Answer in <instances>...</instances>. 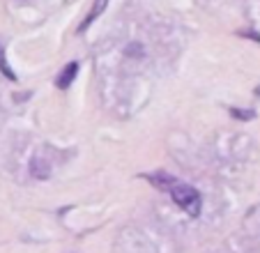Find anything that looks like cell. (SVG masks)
<instances>
[{
    "label": "cell",
    "mask_w": 260,
    "mask_h": 253,
    "mask_svg": "<svg viewBox=\"0 0 260 253\" xmlns=\"http://www.w3.org/2000/svg\"><path fill=\"white\" fill-rule=\"evenodd\" d=\"M171 196H173V200H175L177 205H180L187 214H191V216H198L201 214V194H198L193 186H189V184H173L171 186Z\"/></svg>",
    "instance_id": "6da1fadb"
},
{
    "label": "cell",
    "mask_w": 260,
    "mask_h": 253,
    "mask_svg": "<svg viewBox=\"0 0 260 253\" xmlns=\"http://www.w3.org/2000/svg\"><path fill=\"white\" fill-rule=\"evenodd\" d=\"M76 74H79V65H76V62H69L67 67L60 72V76H58V81H55V85H58L60 90L69 88V85H72V81L76 78Z\"/></svg>",
    "instance_id": "7a4b0ae2"
},
{
    "label": "cell",
    "mask_w": 260,
    "mask_h": 253,
    "mask_svg": "<svg viewBox=\"0 0 260 253\" xmlns=\"http://www.w3.org/2000/svg\"><path fill=\"white\" fill-rule=\"evenodd\" d=\"M106 3H108V0H97V3H94V7H92V12H90V14H88V19H85V21H83V23H81L79 33H83V30H85V28H88V25H90V23H92V21H94V19H97V16H99V14H102V12H104V7H106Z\"/></svg>",
    "instance_id": "3957f363"
},
{
    "label": "cell",
    "mask_w": 260,
    "mask_h": 253,
    "mask_svg": "<svg viewBox=\"0 0 260 253\" xmlns=\"http://www.w3.org/2000/svg\"><path fill=\"white\" fill-rule=\"evenodd\" d=\"M0 72H3V74H5V76L7 78H10V81H14V72H12V69L10 67H7V62H5V53H3V46H0Z\"/></svg>",
    "instance_id": "277c9868"
}]
</instances>
